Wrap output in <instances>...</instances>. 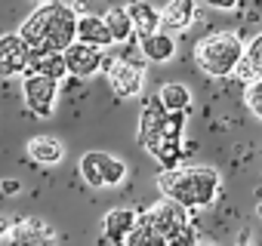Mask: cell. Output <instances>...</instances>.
Returning <instances> with one entry per match:
<instances>
[{
  "label": "cell",
  "mask_w": 262,
  "mask_h": 246,
  "mask_svg": "<svg viewBox=\"0 0 262 246\" xmlns=\"http://www.w3.org/2000/svg\"><path fill=\"white\" fill-rule=\"evenodd\" d=\"M77 13L68 4H40L19 28V37L31 50L43 53H65L74 43Z\"/></svg>",
  "instance_id": "obj_1"
},
{
  "label": "cell",
  "mask_w": 262,
  "mask_h": 246,
  "mask_svg": "<svg viewBox=\"0 0 262 246\" xmlns=\"http://www.w3.org/2000/svg\"><path fill=\"white\" fill-rule=\"evenodd\" d=\"M158 188L167 200L191 209H204L219 197L222 176L216 166H173L158 176Z\"/></svg>",
  "instance_id": "obj_2"
},
{
  "label": "cell",
  "mask_w": 262,
  "mask_h": 246,
  "mask_svg": "<svg viewBox=\"0 0 262 246\" xmlns=\"http://www.w3.org/2000/svg\"><path fill=\"white\" fill-rule=\"evenodd\" d=\"M244 56V40L234 31H213L194 46V62L207 77H231Z\"/></svg>",
  "instance_id": "obj_3"
},
{
  "label": "cell",
  "mask_w": 262,
  "mask_h": 246,
  "mask_svg": "<svg viewBox=\"0 0 262 246\" xmlns=\"http://www.w3.org/2000/svg\"><path fill=\"white\" fill-rule=\"evenodd\" d=\"M77 169L90 188H117L126 179V163L108 151H86L80 157Z\"/></svg>",
  "instance_id": "obj_4"
},
{
  "label": "cell",
  "mask_w": 262,
  "mask_h": 246,
  "mask_svg": "<svg viewBox=\"0 0 262 246\" xmlns=\"http://www.w3.org/2000/svg\"><path fill=\"white\" fill-rule=\"evenodd\" d=\"M105 77H108V86L117 99H136L145 86V71L142 65H133V62H123L117 56H105V65H102Z\"/></svg>",
  "instance_id": "obj_5"
},
{
  "label": "cell",
  "mask_w": 262,
  "mask_h": 246,
  "mask_svg": "<svg viewBox=\"0 0 262 246\" xmlns=\"http://www.w3.org/2000/svg\"><path fill=\"white\" fill-rule=\"evenodd\" d=\"M22 99L25 108L37 117H53L56 102H59V80L40 77V74H25L22 77Z\"/></svg>",
  "instance_id": "obj_6"
},
{
  "label": "cell",
  "mask_w": 262,
  "mask_h": 246,
  "mask_svg": "<svg viewBox=\"0 0 262 246\" xmlns=\"http://www.w3.org/2000/svg\"><path fill=\"white\" fill-rule=\"evenodd\" d=\"M164 123H167V108L158 102V95L145 99L142 111H139V130H136V139L139 145L155 157L161 142H164Z\"/></svg>",
  "instance_id": "obj_7"
},
{
  "label": "cell",
  "mask_w": 262,
  "mask_h": 246,
  "mask_svg": "<svg viewBox=\"0 0 262 246\" xmlns=\"http://www.w3.org/2000/svg\"><path fill=\"white\" fill-rule=\"evenodd\" d=\"M139 218L148 222V225L167 240L173 231H179L182 225H188V209L179 206V203H173V200H167V197H161L155 206H148L145 212H139Z\"/></svg>",
  "instance_id": "obj_8"
},
{
  "label": "cell",
  "mask_w": 262,
  "mask_h": 246,
  "mask_svg": "<svg viewBox=\"0 0 262 246\" xmlns=\"http://www.w3.org/2000/svg\"><path fill=\"white\" fill-rule=\"evenodd\" d=\"M62 59H65V71H68L71 77L90 80L93 74L102 71V65H105V50H96V46H86V43H77V40H74V43L62 53Z\"/></svg>",
  "instance_id": "obj_9"
},
{
  "label": "cell",
  "mask_w": 262,
  "mask_h": 246,
  "mask_svg": "<svg viewBox=\"0 0 262 246\" xmlns=\"http://www.w3.org/2000/svg\"><path fill=\"white\" fill-rule=\"evenodd\" d=\"M28 56H31V46L19 37V31L0 34V77H25Z\"/></svg>",
  "instance_id": "obj_10"
},
{
  "label": "cell",
  "mask_w": 262,
  "mask_h": 246,
  "mask_svg": "<svg viewBox=\"0 0 262 246\" xmlns=\"http://www.w3.org/2000/svg\"><path fill=\"white\" fill-rule=\"evenodd\" d=\"M13 246H56L59 243V234L53 225L40 222V218H22V222H13L10 234Z\"/></svg>",
  "instance_id": "obj_11"
},
{
  "label": "cell",
  "mask_w": 262,
  "mask_h": 246,
  "mask_svg": "<svg viewBox=\"0 0 262 246\" xmlns=\"http://www.w3.org/2000/svg\"><path fill=\"white\" fill-rule=\"evenodd\" d=\"M158 13H161V31L176 37V34H182V31H188L194 25L198 4L194 0H167L164 10H158Z\"/></svg>",
  "instance_id": "obj_12"
},
{
  "label": "cell",
  "mask_w": 262,
  "mask_h": 246,
  "mask_svg": "<svg viewBox=\"0 0 262 246\" xmlns=\"http://www.w3.org/2000/svg\"><path fill=\"white\" fill-rule=\"evenodd\" d=\"M74 40H77V43H86V46H96V50H108V46H114V40H111V34H108L105 19H102V16H93V13L77 16Z\"/></svg>",
  "instance_id": "obj_13"
},
{
  "label": "cell",
  "mask_w": 262,
  "mask_h": 246,
  "mask_svg": "<svg viewBox=\"0 0 262 246\" xmlns=\"http://www.w3.org/2000/svg\"><path fill=\"white\" fill-rule=\"evenodd\" d=\"M136 218H139V212L129 209V206H117V209L105 212V218H102V234H105V240H111L114 246H123V237L129 234V228L136 225Z\"/></svg>",
  "instance_id": "obj_14"
},
{
  "label": "cell",
  "mask_w": 262,
  "mask_h": 246,
  "mask_svg": "<svg viewBox=\"0 0 262 246\" xmlns=\"http://www.w3.org/2000/svg\"><path fill=\"white\" fill-rule=\"evenodd\" d=\"M129 22H133V34L139 37H148L155 31H161V13L155 4H148V0H133L129 7H123Z\"/></svg>",
  "instance_id": "obj_15"
},
{
  "label": "cell",
  "mask_w": 262,
  "mask_h": 246,
  "mask_svg": "<svg viewBox=\"0 0 262 246\" xmlns=\"http://www.w3.org/2000/svg\"><path fill=\"white\" fill-rule=\"evenodd\" d=\"M139 53H142L145 62L164 65V62H170L176 56V37L167 34V31H155L148 37H139Z\"/></svg>",
  "instance_id": "obj_16"
},
{
  "label": "cell",
  "mask_w": 262,
  "mask_h": 246,
  "mask_svg": "<svg viewBox=\"0 0 262 246\" xmlns=\"http://www.w3.org/2000/svg\"><path fill=\"white\" fill-rule=\"evenodd\" d=\"M25 74H40V77L59 80V83L68 77L62 53H43V50H31V56H28V71H25Z\"/></svg>",
  "instance_id": "obj_17"
},
{
  "label": "cell",
  "mask_w": 262,
  "mask_h": 246,
  "mask_svg": "<svg viewBox=\"0 0 262 246\" xmlns=\"http://www.w3.org/2000/svg\"><path fill=\"white\" fill-rule=\"evenodd\" d=\"M25 151H28V157H31L34 163H40V166H56V163L65 157V145H62L56 136H34V139H28Z\"/></svg>",
  "instance_id": "obj_18"
},
{
  "label": "cell",
  "mask_w": 262,
  "mask_h": 246,
  "mask_svg": "<svg viewBox=\"0 0 262 246\" xmlns=\"http://www.w3.org/2000/svg\"><path fill=\"white\" fill-rule=\"evenodd\" d=\"M234 77H241L244 83L262 77V31L244 46V56H241V62H237V68H234Z\"/></svg>",
  "instance_id": "obj_19"
},
{
  "label": "cell",
  "mask_w": 262,
  "mask_h": 246,
  "mask_svg": "<svg viewBox=\"0 0 262 246\" xmlns=\"http://www.w3.org/2000/svg\"><path fill=\"white\" fill-rule=\"evenodd\" d=\"M105 19V25H108V34H111V40L120 46V43H129L136 34H133V22H129V16H126V10L123 7H108V13L102 16Z\"/></svg>",
  "instance_id": "obj_20"
},
{
  "label": "cell",
  "mask_w": 262,
  "mask_h": 246,
  "mask_svg": "<svg viewBox=\"0 0 262 246\" xmlns=\"http://www.w3.org/2000/svg\"><path fill=\"white\" fill-rule=\"evenodd\" d=\"M155 95L167 111H188L191 108V89L185 83H164Z\"/></svg>",
  "instance_id": "obj_21"
},
{
  "label": "cell",
  "mask_w": 262,
  "mask_h": 246,
  "mask_svg": "<svg viewBox=\"0 0 262 246\" xmlns=\"http://www.w3.org/2000/svg\"><path fill=\"white\" fill-rule=\"evenodd\" d=\"M123 246H167V240L142 218H136V225L129 228V234L123 237Z\"/></svg>",
  "instance_id": "obj_22"
},
{
  "label": "cell",
  "mask_w": 262,
  "mask_h": 246,
  "mask_svg": "<svg viewBox=\"0 0 262 246\" xmlns=\"http://www.w3.org/2000/svg\"><path fill=\"white\" fill-rule=\"evenodd\" d=\"M244 105L250 108V114L256 120H262V77H256L244 86Z\"/></svg>",
  "instance_id": "obj_23"
},
{
  "label": "cell",
  "mask_w": 262,
  "mask_h": 246,
  "mask_svg": "<svg viewBox=\"0 0 262 246\" xmlns=\"http://www.w3.org/2000/svg\"><path fill=\"white\" fill-rule=\"evenodd\" d=\"M167 246H198V228L188 222V225H182L179 231H173L170 237H167Z\"/></svg>",
  "instance_id": "obj_24"
},
{
  "label": "cell",
  "mask_w": 262,
  "mask_h": 246,
  "mask_svg": "<svg viewBox=\"0 0 262 246\" xmlns=\"http://www.w3.org/2000/svg\"><path fill=\"white\" fill-rule=\"evenodd\" d=\"M204 7H210V10H222V13H231V10H237L241 7V0H201Z\"/></svg>",
  "instance_id": "obj_25"
},
{
  "label": "cell",
  "mask_w": 262,
  "mask_h": 246,
  "mask_svg": "<svg viewBox=\"0 0 262 246\" xmlns=\"http://www.w3.org/2000/svg\"><path fill=\"white\" fill-rule=\"evenodd\" d=\"M16 191H19L16 179H4V182H0V194H16Z\"/></svg>",
  "instance_id": "obj_26"
},
{
  "label": "cell",
  "mask_w": 262,
  "mask_h": 246,
  "mask_svg": "<svg viewBox=\"0 0 262 246\" xmlns=\"http://www.w3.org/2000/svg\"><path fill=\"white\" fill-rule=\"evenodd\" d=\"M10 228H13V218L0 215V237H7V234H10Z\"/></svg>",
  "instance_id": "obj_27"
},
{
  "label": "cell",
  "mask_w": 262,
  "mask_h": 246,
  "mask_svg": "<svg viewBox=\"0 0 262 246\" xmlns=\"http://www.w3.org/2000/svg\"><path fill=\"white\" fill-rule=\"evenodd\" d=\"M256 215H259V218H262V200H259V206H256Z\"/></svg>",
  "instance_id": "obj_28"
},
{
  "label": "cell",
  "mask_w": 262,
  "mask_h": 246,
  "mask_svg": "<svg viewBox=\"0 0 262 246\" xmlns=\"http://www.w3.org/2000/svg\"><path fill=\"white\" fill-rule=\"evenodd\" d=\"M34 4H37V0H34Z\"/></svg>",
  "instance_id": "obj_29"
}]
</instances>
